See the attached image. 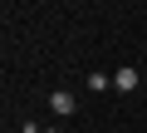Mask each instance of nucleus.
Segmentation results:
<instances>
[{"instance_id": "nucleus-1", "label": "nucleus", "mask_w": 147, "mask_h": 133, "mask_svg": "<svg viewBox=\"0 0 147 133\" xmlns=\"http://www.w3.org/2000/svg\"><path fill=\"white\" fill-rule=\"evenodd\" d=\"M49 108H54V113H59V118H69V113H74V108H79V99H74V94H69V89H54V94H49Z\"/></svg>"}, {"instance_id": "nucleus-2", "label": "nucleus", "mask_w": 147, "mask_h": 133, "mask_svg": "<svg viewBox=\"0 0 147 133\" xmlns=\"http://www.w3.org/2000/svg\"><path fill=\"white\" fill-rule=\"evenodd\" d=\"M137 84H142V74H137V69H132V64H123V69H118V74H113V89H123V94H132V89H137Z\"/></svg>"}, {"instance_id": "nucleus-3", "label": "nucleus", "mask_w": 147, "mask_h": 133, "mask_svg": "<svg viewBox=\"0 0 147 133\" xmlns=\"http://www.w3.org/2000/svg\"><path fill=\"white\" fill-rule=\"evenodd\" d=\"M44 133H59V128H44Z\"/></svg>"}]
</instances>
